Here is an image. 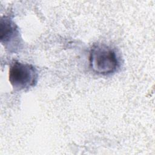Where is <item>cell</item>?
<instances>
[{
	"label": "cell",
	"mask_w": 155,
	"mask_h": 155,
	"mask_svg": "<svg viewBox=\"0 0 155 155\" xmlns=\"http://www.w3.org/2000/svg\"><path fill=\"white\" fill-rule=\"evenodd\" d=\"M90 67L96 74L107 75L114 73L119 62L114 49L105 44H96L90 50Z\"/></svg>",
	"instance_id": "obj_1"
},
{
	"label": "cell",
	"mask_w": 155,
	"mask_h": 155,
	"mask_svg": "<svg viewBox=\"0 0 155 155\" xmlns=\"http://www.w3.org/2000/svg\"><path fill=\"white\" fill-rule=\"evenodd\" d=\"M38 73L32 65L14 61L12 63L8 73V80L16 90H27L35 86L38 82Z\"/></svg>",
	"instance_id": "obj_2"
},
{
	"label": "cell",
	"mask_w": 155,
	"mask_h": 155,
	"mask_svg": "<svg viewBox=\"0 0 155 155\" xmlns=\"http://www.w3.org/2000/svg\"><path fill=\"white\" fill-rule=\"evenodd\" d=\"M1 43L5 47L14 51L19 47V33L14 22L8 17L1 19Z\"/></svg>",
	"instance_id": "obj_3"
}]
</instances>
